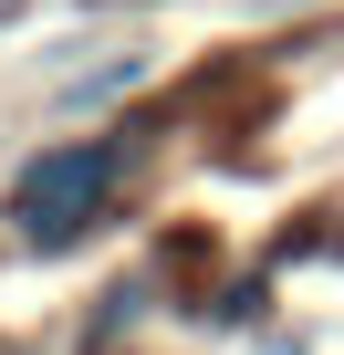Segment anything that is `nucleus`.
<instances>
[{"instance_id": "1", "label": "nucleus", "mask_w": 344, "mask_h": 355, "mask_svg": "<svg viewBox=\"0 0 344 355\" xmlns=\"http://www.w3.org/2000/svg\"><path fill=\"white\" fill-rule=\"evenodd\" d=\"M115 189H125V136L42 146V157H21V178H11V230H21L32 251H73V241L115 209Z\"/></svg>"}, {"instance_id": "2", "label": "nucleus", "mask_w": 344, "mask_h": 355, "mask_svg": "<svg viewBox=\"0 0 344 355\" xmlns=\"http://www.w3.org/2000/svg\"><path fill=\"white\" fill-rule=\"evenodd\" d=\"M21 11H32V0H0V21H21Z\"/></svg>"}]
</instances>
